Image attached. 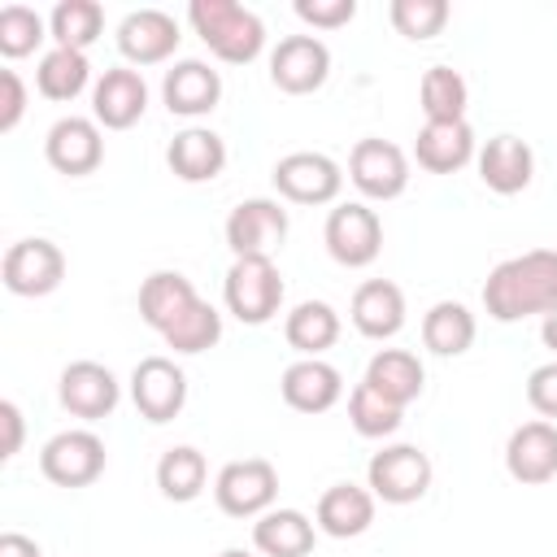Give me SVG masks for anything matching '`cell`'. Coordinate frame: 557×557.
I'll use <instances>...</instances> for the list:
<instances>
[{
    "label": "cell",
    "mask_w": 557,
    "mask_h": 557,
    "mask_svg": "<svg viewBox=\"0 0 557 557\" xmlns=\"http://www.w3.org/2000/svg\"><path fill=\"white\" fill-rule=\"evenodd\" d=\"M57 396H61L65 413H74L83 422H100V418H109L117 409L122 383L100 361H70L61 370V379H57Z\"/></svg>",
    "instance_id": "cell-13"
},
{
    "label": "cell",
    "mask_w": 557,
    "mask_h": 557,
    "mask_svg": "<svg viewBox=\"0 0 557 557\" xmlns=\"http://www.w3.org/2000/svg\"><path fill=\"white\" fill-rule=\"evenodd\" d=\"M270 178L274 191L292 205H331L344 187V170L326 152H287L274 161Z\"/></svg>",
    "instance_id": "cell-9"
},
{
    "label": "cell",
    "mask_w": 557,
    "mask_h": 557,
    "mask_svg": "<svg viewBox=\"0 0 557 557\" xmlns=\"http://www.w3.org/2000/svg\"><path fill=\"white\" fill-rule=\"evenodd\" d=\"M161 339H165L174 352H187V357H191V352H205V348H213V344L222 339V313H218L209 300H196Z\"/></svg>",
    "instance_id": "cell-36"
},
{
    "label": "cell",
    "mask_w": 557,
    "mask_h": 557,
    "mask_svg": "<svg viewBox=\"0 0 557 557\" xmlns=\"http://www.w3.org/2000/svg\"><path fill=\"white\" fill-rule=\"evenodd\" d=\"M431 457L418 444H387L366 466V487L383 505H413L431 487Z\"/></svg>",
    "instance_id": "cell-4"
},
{
    "label": "cell",
    "mask_w": 557,
    "mask_h": 557,
    "mask_svg": "<svg viewBox=\"0 0 557 557\" xmlns=\"http://www.w3.org/2000/svg\"><path fill=\"white\" fill-rule=\"evenodd\" d=\"M540 339H544V344H548V348L557 352V309H553V313L544 318V326H540Z\"/></svg>",
    "instance_id": "cell-44"
},
{
    "label": "cell",
    "mask_w": 557,
    "mask_h": 557,
    "mask_svg": "<svg viewBox=\"0 0 557 557\" xmlns=\"http://www.w3.org/2000/svg\"><path fill=\"white\" fill-rule=\"evenodd\" d=\"M331 74V48L318 35H287L270 52V83L287 96H309Z\"/></svg>",
    "instance_id": "cell-14"
},
{
    "label": "cell",
    "mask_w": 557,
    "mask_h": 557,
    "mask_svg": "<svg viewBox=\"0 0 557 557\" xmlns=\"http://www.w3.org/2000/svg\"><path fill=\"white\" fill-rule=\"evenodd\" d=\"M348 178L366 200H396L409 187V157L392 139H357L348 152Z\"/></svg>",
    "instance_id": "cell-8"
},
{
    "label": "cell",
    "mask_w": 557,
    "mask_h": 557,
    "mask_svg": "<svg viewBox=\"0 0 557 557\" xmlns=\"http://www.w3.org/2000/svg\"><path fill=\"white\" fill-rule=\"evenodd\" d=\"M361 383L374 387L383 400L409 409V405L422 396V387H426V370H422L418 352H409V348H379V352L370 357Z\"/></svg>",
    "instance_id": "cell-25"
},
{
    "label": "cell",
    "mask_w": 557,
    "mask_h": 557,
    "mask_svg": "<svg viewBox=\"0 0 557 557\" xmlns=\"http://www.w3.org/2000/svg\"><path fill=\"white\" fill-rule=\"evenodd\" d=\"M322 239H326V252L348 265V270H361L370 265L379 252H383V222L370 205L361 200H348V205H335L326 213V226H322Z\"/></svg>",
    "instance_id": "cell-6"
},
{
    "label": "cell",
    "mask_w": 557,
    "mask_h": 557,
    "mask_svg": "<svg viewBox=\"0 0 557 557\" xmlns=\"http://www.w3.org/2000/svg\"><path fill=\"white\" fill-rule=\"evenodd\" d=\"M0 274H4V287L13 296H48L65 278V252L52 239H39V235L17 239V244H9Z\"/></svg>",
    "instance_id": "cell-12"
},
{
    "label": "cell",
    "mask_w": 557,
    "mask_h": 557,
    "mask_svg": "<svg viewBox=\"0 0 557 557\" xmlns=\"http://www.w3.org/2000/svg\"><path fill=\"white\" fill-rule=\"evenodd\" d=\"M0 557H44V553H39V544H35L30 535L4 531V535H0Z\"/></svg>",
    "instance_id": "cell-43"
},
{
    "label": "cell",
    "mask_w": 557,
    "mask_h": 557,
    "mask_svg": "<svg viewBox=\"0 0 557 557\" xmlns=\"http://www.w3.org/2000/svg\"><path fill=\"white\" fill-rule=\"evenodd\" d=\"M474 335H479V322L461 300H435L422 313V344L435 357H461L474 344Z\"/></svg>",
    "instance_id": "cell-29"
},
{
    "label": "cell",
    "mask_w": 557,
    "mask_h": 557,
    "mask_svg": "<svg viewBox=\"0 0 557 557\" xmlns=\"http://www.w3.org/2000/svg\"><path fill=\"white\" fill-rule=\"evenodd\" d=\"M531 174H535V152L527 139L518 135H492L483 148H479V178L487 191L496 196H518L531 187Z\"/></svg>",
    "instance_id": "cell-20"
},
{
    "label": "cell",
    "mask_w": 557,
    "mask_h": 557,
    "mask_svg": "<svg viewBox=\"0 0 557 557\" xmlns=\"http://www.w3.org/2000/svg\"><path fill=\"white\" fill-rule=\"evenodd\" d=\"M348 318L366 339H392L405 326V292L392 278H366L352 292Z\"/></svg>",
    "instance_id": "cell-23"
},
{
    "label": "cell",
    "mask_w": 557,
    "mask_h": 557,
    "mask_svg": "<svg viewBox=\"0 0 557 557\" xmlns=\"http://www.w3.org/2000/svg\"><path fill=\"white\" fill-rule=\"evenodd\" d=\"M44 39H52V35H48V22H44L30 4H4V9H0V52H4L9 61L30 57Z\"/></svg>",
    "instance_id": "cell-37"
},
{
    "label": "cell",
    "mask_w": 557,
    "mask_h": 557,
    "mask_svg": "<svg viewBox=\"0 0 557 557\" xmlns=\"http://www.w3.org/2000/svg\"><path fill=\"white\" fill-rule=\"evenodd\" d=\"M178 22L165 9H135L117 26V52L131 65H161L178 48Z\"/></svg>",
    "instance_id": "cell-17"
},
{
    "label": "cell",
    "mask_w": 557,
    "mask_h": 557,
    "mask_svg": "<svg viewBox=\"0 0 557 557\" xmlns=\"http://www.w3.org/2000/svg\"><path fill=\"white\" fill-rule=\"evenodd\" d=\"M374 492L361 487V483H335L318 496V509H313V522L322 535L331 540H352L361 531H370L374 522Z\"/></svg>",
    "instance_id": "cell-22"
},
{
    "label": "cell",
    "mask_w": 557,
    "mask_h": 557,
    "mask_svg": "<svg viewBox=\"0 0 557 557\" xmlns=\"http://www.w3.org/2000/svg\"><path fill=\"white\" fill-rule=\"evenodd\" d=\"M222 300L244 326H265L283 305V274L274 257H235L222 278Z\"/></svg>",
    "instance_id": "cell-3"
},
{
    "label": "cell",
    "mask_w": 557,
    "mask_h": 557,
    "mask_svg": "<svg viewBox=\"0 0 557 557\" xmlns=\"http://www.w3.org/2000/svg\"><path fill=\"white\" fill-rule=\"evenodd\" d=\"M296 17L313 30H339L357 17V0H296Z\"/></svg>",
    "instance_id": "cell-39"
},
{
    "label": "cell",
    "mask_w": 557,
    "mask_h": 557,
    "mask_svg": "<svg viewBox=\"0 0 557 557\" xmlns=\"http://www.w3.org/2000/svg\"><path fill=\"white\" fill-rule=\"evenodd\" d=\"M39 470L57 487H87L104 474V440L96 431H83V426L57 431L39 448Z\"/></svg>",
    "instance_id": "cell-7"
},
{
    "label": "cell",
    "mask_w": 557,
    "mask_h": 557,
    "mask_svg": "<svg viewBox=\"0 0 557 557\" xmlns=\"http://www.w3.org/2000/svg\"><path fill=\"white\" fill-rule=\"evenodd\" d=\"M44 157L57 174H70V178H83V174H96L100 161H104V135H100V122L96 117H57L48 126V139H44Z\"/></svg>",
    "instance_id": "cell-11"
},
{
    "label": "cell",
    "mask_w": 557,
    "mask_h": 557,
    "mask_svg": "<svg viewBox=\"0 0 557 557\" xmlns=\"http://www.w3.org/2000/svg\"><path fill=\"white\" fill-rule=\"evenodd\" d=\"M87 78H91L87 52H74V48H48V52L39 57V65H35V87H39V96H44V100H57V104L83 96Z\"/></svg>",
    "instance_id": "cell-31"
},
{
    "label": "cell",
    "mask_w": 557,
    "mask_h": 557,
    "mask_svg": "<svg viewBox=\"0 0 557 557\" xmlns=\"http://www.w3.org/2000/svg\"><path fill=\"white\" fill-rule=\"evenodd\" d=\"M483 309L496 322L548 318L557 309V248H531L505 257L483 283Z\"/></svg>",
    "instance_id": "cell-1"
},
{
    "label": "cell",
    "mask_w": 557,
    "mask_h": 557,
    "mask_svg": "<svg viewBox=\"0 0 557 557\" xmlns=\"http://www.w3.org/2000/svg\"><path fill=\"white\" fill-rule=\"evenodd\" d=\"M196 300H200V296H196L191 278L178 274V270H152V274L139 283V318H144L152 331H161V335H165Z\"/></svg>",
    "instance_id": "cell-27"
},
{
    "label": "cell",
    "mask_w": 557,
    "mask_h": 557,
    "mask_svg": "<svg viewBox=\"0 0 557 557\" xmlns=\"http://www.w3.org/2000/svg\"><path fill=\"white\" fill-rule=\"evenodd\" d=\"M161 100H165V109L178 113V117H205V113H213L218 100H222V74H218L209 61L187 57V61H178V65L165 70V78H161Z\"/></svg>",
    "instance_id": "cell-18"
},
{
    "label": "cell",
    "mask_w": 557,
    "mask_h": 557,
    "mask_svg": "<svg viewBox=\"0 0 557 557\" xmlns=\"http://www.w3.org/2000/svg\"><path fill=\"white\" fill-rule=\"evenodd\" d=\"M187 22L205 39V48L226 65H248L265 48V22L235 0H191Z\"/></svg>",
    "instance_id": "cell-2"
},
{
    "label": "cell",
    "mask_w": 557,
    "mask_h": 557,
    "mask_svg": "<svg viewBox=\"0 0 557 557\" xmlns=\"http://www.w3.org/2000/svg\"><path fill=\"white\" fill-rule=\"evenodd\" d=\"M527 400L544 422L557 418V361H544L527 374Z\"/></svg>",
    "instance_id": "cell-40"
},
{
    "label": "cell",
    "mask_w": 557,
    "mask_h": 557,
    "mask_svg": "<svg viewBox=\"0 0 557 557\" xmlns=\"http://www.w3.org/2000/svg\"><path fill=\"white\" fill-rule=\"evenodd\" d=\"M448 13H453L448 0H392V9H387L396 35H405L413 44L435 39L448 26Z\"/></svg>",
    "instance_id": "cell-38"
},
{
    "label": "cell",
    "mask_w": 557,
    "mask_h": 557,
    "mask_svg": "<svg viewBox=\"0 0 557 557\" xmlns=\"http://www.w3.org/2000/svg\"><path fill=\"white\" fill-rule=\"evenodd\" d=\"M165 161H170L174 178H183V183H213L226 170V144L209 126H187L170 139Z\"/></svg>",
    "instance_id": "cell-24"
},
{
    "label": "cell",
    "mask_w": 557,
    "mask_h": 557,
    "mask_svg": "<svg viewBox=\"0 0 557 557\" xmlns=\"http://www.w3.org/2000/svg\"><path fill=\"white\" fill-rule=\"evenodd\" d=\"M104 30V9L96 0H61L52 13H48V35H52V48H74V52H87Z\"/></svg>",
    "instance_id": "cell-33"
},
{
    "label": "cell",
    "mask_w": 557,
    "mask_h": 557,
    "mask_svg": "<svg viewBox=\"0 0 557 557\" xmlns=\"http://www.w3.org/2000/svg\"><path fill=\"white\" fill-rule=\"evenodd\" d=\"M418 100H422L426 122H461L470 87H466V78L453 65H431L422 74V83H418Z\"/></svg>",
    "instance_id": "cell-34"
},
{
    "label": "cell",
    "mask_w": 557,
    "mask_h": 557,
    "mask_svg": "<svg viewBox=\"0 0 557 557\" xmlns=\"http://www.w3.org/2000/svg\"><path fill=\"white\" fill-rule=\"evenodd\" d=\"M274 496H278V470L265 457L226 461L213 479V500L231 518H261L265 509H274Z\"/></svg>",
    "instance_id": "cell-5"
},
{
    "label": "cell",
    "mask_w": 557,
    "mask_h": 557,
    "mask_svg": "<svg viewBox=\"0 0 557 557\" xmlns=\"http://www.w3.org/2000/svg\"><path fill=\"white\" fill-rule=\"evenodd\" d=\"M26 113V87L17 78V70H0V131L9 135Z\"/></svg>",
    "instance_id": "cell-41"
},
{
    "label": "cell",
    "mask_w": 557,
    "mask_h": 557,
    "mask_svg": "<svg viewBox=\"0 0 557 557\" xmlns=\"http://www.w3.org/2000/svg\"><path fill=\"white\" fill-rule=\"evenodd\" d=\"M287 239V209L270 196H248L226 213V248L235 257H274Z\"/></svg>",
    "instance_id": "cell-10"
},
{
    "label": "cell",
    "mask_w": 557,
    "mask_h": 557,
    "mask_svg": "<svg viewBox=\"0 0 557 557\" xmlns=\"http://www.w3.org/2000/svg\"><path fill=\"white\" fill-rule=\"evenodd\" d=\"M0 422H4V448H0V457L13 461L22 453V409L13 400H0Z\"/></svg>",
    "instance_id": "cell-42"
},
{
    "label": "cell",
    "mask_w": 557,
    "mask_h": 557,
    "mask_svg": "<svg viewBox=\"0 0 557 557\" xmlns=\"http://www.w3.org/2000/svg\"><path fill=\"white\" fill-rule=\"evenodd\" d=\"M131 400H135L139 418L170 422L187 405V374L174 366V357H144L131 370Z\"/></svg>",
    "instance_id": "cell-15"
},
{
    "label": "cell",
    "mask_w": 557,
    "mask_h": 557,
    "mask_svg": "<svg viewBox=\"0 0 557 557\" xmlns=\"http://www.w3.org/2000/svg\"><path fill=\"white\" fill-rule=\"evenodd\" d=\"M205 483H209V461H205L200 448L178 444V448L161 453V461H157V487H161L165 500L187 505V500H196L205 492Z\"/></svg>",
    "instance_id": "cell-32"
},
{
    "label": "cell",
    "mask_w": 557,
    "mask_h": 557,
    "mask_svg": "<svg viewBox=\"0 0 557 557\" xmlns=\"http://www.w3.org/2000/svg\"><path fill=\"white\" fill-rule=\"evenodd\" d=\"M505 470H509V479H518L527 487L548 483L557 474V426L544 418L513 426V435L505 444Z\"/></svg>",
    "instance_id": "cell-19"
},
{
    "label": "cell",
    "mask_w": 557,
    "mask_h": 557,
    "mask_svg": "<svg viewBox=\"0 0 557 557\" xmlns=\"http://www.w3.org/2000/svg\"><path fill=\"white\" fill-rule=\"evenodd\" d=\"M348 422H352V431L366 435V440H387V435L400 431L405 409L392 405V400H383L374 387L357 383V387L348 392Z\"/></svg>",
    "instance_id": "cell-35"
},
{
    "label": "cell",
    "mask_w": 557,
    "mask_h": 557,
    "mask_svg": "<svg viewBox=\"0 0 557 557\" xmlns=\"http://www.w3.org/2000/svg\"><path fill=\"white\" fill-rule=\"evenodd\" d=\"M148 109V83L131 65H109L91 87V117L104 131H131Z\"/></svg>",
    "instance_id": "cell-16"
},
{
    "label": "cell",
    "mask_w": 557,
    "mask_h": 557,
    "mask_svg": "<svg viewBox=\"0 0 557 557\" xmlns=\"http://www.w3.org/2000/svg\"><path fill=\"white\" fill-rule=\"evenodd\" d=\"M283 335H287V344H292L300 357H322V352L339 339V313H335L326 300H300V305L287 313Z\"/></svg>",
    "instance_id": "cell-30"
},
{
    "label": "cell",
    "mask_w": 557,
    "mask_h": 557,
    "mask_svg": "<svg viewBox=\"0 0 557 557\" xmlns=\"http://www.w3.org/2000/svg\"><path fill=\"white\" fill-rule=\"evenodd\" d=\"M318 540V522L300 509H265L252 522V544L261 557H309Z\"/></svg>",
    "instance_id": "cell-28"
},
{
    "label": "cell",
    "mask_w": 557,
    "mask_h": 557,
    "mask_svg": "<svg viewBox=\"0 0 557 557\" xmlns=\"http://www.w3.org/2000/svg\"><path fill=\"white\" fill-rule=\"evenodd\" d=\"M278 392H283V400H287L296 413H326V409L344 396V379H339V370H335L331 361H322V357H300V361H292V366L283 370Z\"/></svg>",
    "instance_id": "cell-21"
},
{
    "label": "cell",
    "mask_w": 557,
    "mask_h": 557,
    "mask_svg": "<svg viewBox=\"0 0 557 557\" xmlns=\"http://www.w3.org/2000/svg\"><path fill=\"white\" fill-rule=\"evenodd\" d=\"M218 557H252V553H244V548H222Z\"/></svg>",
    "instance_id": "cell-45"
},
{
    "label": "cell",
    "mask_w": 557,
    "mask_h": 557,
    "mask_svg": "<svg viewBox=\"0 0 557 557\" xmlns=\"http://www.w3.org/2000/svg\"><path fill=\"white\" fill-rule=\"evenodd\" d=\"M413 157L431 174H457L461 165L474 161V131L470 122H426L413 139Z\"/></svg>",
    "instance_id": "cell-26"
}]
</instances>
